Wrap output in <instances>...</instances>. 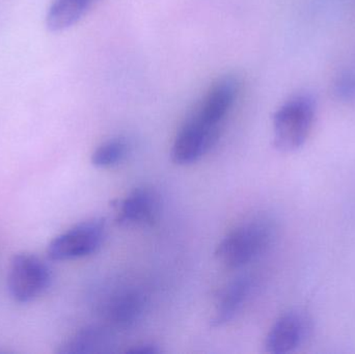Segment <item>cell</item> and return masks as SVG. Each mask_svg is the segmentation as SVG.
I'll list each match as a JSON object with an SVG mask.
<instances>
[{
  "instance_id": "cell-5",
  "label": "cell",
  "mask_w": 355,
  "mask_h": 354,
  "mask_svg": "<svg viewBox=\"0 0 355 354\" xmlns=\"http://www.w3.org/2000/svg\"><path fill=\"white\" fill-rule=\"evenodd\" d=\"M219 130L192 114L175 139L172 150L175 163L187 166L198 161L216 143Z\"/></svg>"
},
{
  "instance_id": "cell-1",
  "label": "cell",
  "mask_w": 355,
  "mask_h": 354,
  "mask_svg": "<svg viewBox=\"0 0 355 354\" xmlns=\"http://www.w3.org/2000/svg\"><path fill=\"white\" fill-rule=\"evenodd\" d=\"M275 236V227L269 218H254L234 229L221 240L216 257L227 267H242L263 255Z\"/></svg>"
},
{
  "instance_id": "cell-12",
  "label": "cell",
  "mask_w": 355,
  "mask_h": 354,
  "mask_svg": "<svg viewBox=\"0 0 355 354\" xmlns=\"http://www.w3.org/2000/svg\"><path fill=\"white\" fill-rule=\"evenodd\" d=\"M99 0H53L47 15L51 31H62L80 21Z\"/></svg>"
},
{
  "instance_id": "cell-8",
  "label": "cell",
  "mask_w": 355,
  "mask_h": 354,
  "mask_svg": "<svg viewBox=\"0 0 355 354\" xmlns=\"http://www.w3.org/2000/svg\"><path fill=\"white\" fill-rule=\"evenodd\" d=\"M159 213V200L149 188H137L123 200L119 209L118 222L122 226L151 224Z\"/></svg>"
},
{
  "instance_id": "cell-2",
  "label": "cell",
  "mask_w": 355,
  "mask_h": 354,
  "mask_svg": "<svg viewBox=\"0 0 355 354\" xmlns=\"http://www.w3.org/2000/svg\"><path fill=\"white\" fill-rule=\"evenodd\" d=\"M316 105L310 95L294 96L273 116V143L279 151L289 153L302 148L314 125Z\"/></svg>"
},
{
  "instance_id": "cell-15",
  "label": "cell",
  "mask_w": 355,
  "mask_h": 354,
  "mask_svg": "<svg viewBox=\"0 0 355 354\" xmlns=\"http://www.w3.org/2000/svg\"><path fill=\"white\" fill-rule=\"evenodd\" d=\"M127 353H139V354H154L160 353L157 346L153 344H139L135 345L132 348L127 351Z\"/></svg>"
},
{
  "instance_id": "cell-6",
  "label": "cell",
  "mask_w": 355,
  "mask_h": 354,
  "mask_svg": "<svg viewBox=\"0 0 355 354\" xmlns=\"http://www.w3.org/2000/svg\"><path fill=\"white\" fill-rule=\"evenodd\" d=\"M240 83L237 77L225 75L213 83L194 114L206 124L220 128L225 116L233 107Z\"/></svg>"
},
{
  "instance_id": "cell-9",
  "label": "cell",
  "mask_w": 355,
  "mask_h": 354,
  "mask_svg": "<svg viewBox=\"0 0 355 354\" xmlns=\"http://www.w3.org/2000/svg\"><path fill=\"white\" fill-rule=\"evenodd\" d=\"M145 306V297L139 291H123L106 303L104 314L114 328L128 330L141 319Z\"/></svg>"
},
{
  "instance_id": "cell-3",
  "label": "cell",
  "mask_w": 355,
  "mask_h": 354,
  "mask_svg": "<svg viewBox=\"0 0 355 354\" xmlns=\"http://www.w3.org/2000/svg\"><path fill=\"white\" fill-rule=\"evenodd\" d=\"M51 282L47 264L33 254H16L8 272V294L17 303H26L41 297Z\"/></svg>"
},
{
  "instance_id": "cell-4",
  "label": "cell",
  "mask_w": 355,
  "mask_h": 354,
  "mask_svg": "<svg viewBox=\"0 0 355 354\" xmlns=\"http://www.w3.org/2000/svg\"><path fill=\"white\" fill-rule=\"evenodd\" d=\"M105 237V222L93 218L75 224L54 237L47 247V255L53 261L80 259L96 253Z\"/></svg>"
},
{
  "instance_id": "cell-10",
  "label": "cell",
  "mask_w": 355,
  "mask_h": 354,
  "mask_svg": "<svg viewBox=\"0 0 355 354\" xmlns=\"http://www.w3.org/2000/svg\"><path fill=\"white\" fill-rule=\"evenodd\" d=\"M114 345L112 336L106 328L91 326L76 333L64 343L56 353L58 354L105 353Z\"/></svg>"
},
{
  "instance_id": "cell-7",
  "label": "cell",
  "mask_w": 355,
  "mask_h": 354,
  "mask_svg": "<svg viewBox=\"0 0 355 354\" xmlns=\"http://www.w3.org/2000/svg\"><path fill=\"white\" fill-rule=\"evenodd\" d=\"M310 324L304 314L291 311L282 315L267 335L265 347L272 354H286L297 351L310 333Z\"/></svg>"
},
{
  "instance_id": "cell-13",
  "label": "cell",
  "mask_w": 355,
  "mask_h": 354,
  "mask_svg": "<svg viewBox=\"0 0 355 354\" xmlns=\"http://www.w3.org/2000/svg\"><path fill=\"white\" fill-rule=\"evenodd\" d=\"M128 147L123 139H110L102 143L92 155V163L105 168L120 163L127 155Z\"/></svg>"
},
{
  "instance_id": "cell-11",
  "label": "cell",
  "mask_w": 355,
  "mask_h": 354,
  "mask_svg": "<svg viewBox=\"0 0 355 354\" xmlns=\"http://www.w3.org/2000/svg\"><path fill=\"white\" fill-rule=\"evenodd\" d=\"M250 287V278H241L234 281L223 291L215 309L213 326H223L235 317L248 299Z\"/></svg>"
},
{
  "instance_id": "cell-14",
  "label": "cell",
  "mask_w": 355,
  "mask_h": 354,
  "mask_svg": "<svg viewBox=\"0 0 355 354\" xmlns=\"http://www.w3.org/2000/svg\"><path fill=\"white\" fill-rule=\"evenodd\" d=\"M334 96L344 103H355V66L344 68L333 81Z\"/></svg>"
}]
</instances>
